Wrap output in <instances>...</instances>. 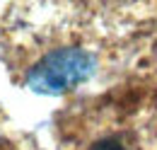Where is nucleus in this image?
<instances>
[{
    "mask_svg": "<svg viewBox=\"0 0 157 150\" xmlns=\"http://www.w3.org/2000/svg\"><path fill=\"white\" fill-rule=\"evenodd\" d=\"M90 73H92V58L82 51L65 49L46 56L29 73V87L41 94H56L78 85Z\"/></svg>",
    "mask_w": 157,
    "mask_h": 150,
    "instance_id": "f257e3e1",
    "label": "nucleus"
},
{
    "mask_svg": "<svg viewBox=\"0 0 157 150\" xmlns=\"http://www.w3.org/2000/svg\"><path fill=\"white\" fill-rule=\"evenodd\" d=\"M90 150H123V145L114 138H104V140H97Z\"/></svg>",
    "mask_w": 157,
    "mask_h": 150,
    "instance_id": "f03ea898",
    "label": "nucleus"
}]
</instances>
